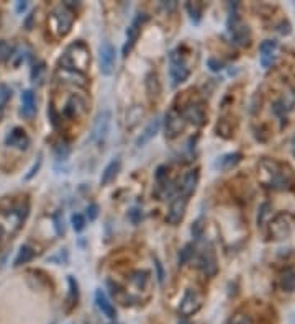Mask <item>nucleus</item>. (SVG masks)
I'll use <instances>...</instances> for the list:
<instances>
[{"label": "nucleus", "mask_w": 295, "mask_h": 324, "mask_svg": "<svg viewBox=\"0 0 295 324\" xmlns=\"http://www.w3.org/2000/svg\"><path fill=\"white\" fill-rule=\"evenodd\" d=\"M33 257H35V251L31 249L30 246L25 244V246L20 247L18 255H17V259H15V262H13V265H15V267H20V265L30 262V260L33 259Z\"/></svg>", "instance_id": "obj_25"}, {"label": "nucleus", "mask_w": 295, "mask_h": 324, "mask_svg": "<svg viewBox=\"0 0 295 324\" xmlns=\"http://www.w3.org/2000/svg\"><path fill=\"white\" fill-rule=\"evenodd\" d=\"M41 164H43V159H41V154L38 156V159H37V162L33 164V167H31L30 170H28V174L25 175V180H31L35 177V175L38 174V170H39V167H41Z\"/></svg>", "instance_id": "obj_35"}, {"label": "nucleus", "mask_w": 295, "mask_h": 324, "mask_svg": "<svg viewBox=\"0 0 295 324\" xmlns=\"http://www.w3.org/2000/svg\"><path fill=\"white\" fill-rule=\"evenodd\" d=\"M164 8L166 10H172V8H176V2H171V3H163Z\"/></svg>", "instance_id": "obj_47"}, {"label": "nucleus", "mask_w": 295, "mask_h": 324, "mask_svg": "<svg viewBox=\"0 0 295 324\" xmlns=\"http://www.w3.org/2000/svg\"><path fill=\"white\" fill-rule=\"evenodd\" d=\"M55 226H56V233L62 236L64 234V221L61 219V213H56L55 215Z\"/></svg>", "instance_id": "obj_43"}, {"label": "nucleus", "mask_w": 295, "mask_h": 324, "mask_svg": "<svg viewBox=\"0 0 295 324\" xmlns=\"http://www.w3.org/2000/svg\"><path fill=\"white\" fill-rule=\"evenodd\" d=\"M182 116H184L185 121H190V123H194L195 126H203L205 120H207L203 108L200 105H197V103H190V105H187L184 108V111H182Z\"/></svg>", "instance_id": "obj_14"}, {"label": "nucleus", "mask_w": 295, "mask_h": 324, "mask_svg": "<svg viewBox=\"0 0 295 324\" xmlns=\"http://www.w3.org/2000/svg\"><path fill=\"white\" fill-rule=\"evenodd\" d=\"M43 72H44V62H38V66L35 64L33 69H31V79H33L35 82H37V80L41 79Z\"/></svg>", "instance_id": "obj_36"}, {"label": "nucleus", "mask_w": 295, "mask_h": 324, "mask_svg": "<svg viewBox=\"0 0 295 324\" xmlns=\"http://www.w3.org/2000/svg\"><path fill=\"white\" fill-rule=\"evenodd\" d=\"M141 15H143V13H140V15L136 17V20L128 26V30H127V41H125V44H123V56H128V53L131 51L133 46H135L136 41H138V38H140Z\"/></svg>", "instance_id": "obj_12"}, {"label": "nucleus", "mask_w": 295, "mask_h": 324, "mask_svg": "<svg viewBox=\"0 0 295 324\" xmlns=\"http://www.w3.org/2000/svg\"><path fill=\"white\" fill-rule=\"evenodd\" d=\"M110 123H111V113L110 111L109 110L100 111V113L97 115L95 123H93V128H92V136H91L92 141H98V143L104 141L105 136L109 134Z\"/></svg>", "instance_id": "obj_10"}, {"label": "nucleus", "mask_w": 295, "mask_h": 324, "mask_svg": "<svg viewBox=\"0 0 295 324\" xmlns=\"http://www.w3.org/2000/svg\"><path fill=\"white\" fill-rule=\"evenodd\" d=\"M231 324H253V319L248 314H236L231 319Z\"/></svg>", "instance_id": "obj_39"}, {"label": "nucleus", "mask_w": 295, "mask_h": 324, "mask_svg": "<svg viewBox=\"0 0 295 324\" xmlns=\"http://www.w3.org/2000/svg\"><path fill=\"white\" fill-rule=\"evenodd\" d=\"M86 108H87L86 98L80 95H73L64 107V115L68 116V118H75L77 115H82L84 111H86Z\"/></svg>", "instance_id": "obj_15"}, {"label": "nucleus", "mask_w": 295, "mask_h": 324, "mask_svg": "<svg viewBox=\"0 0 295 324\" xmlns=\"http://www.w3.org/2000/svg\"><path fill=\"white\" fill-rule=\"evenodd\" d=\"M280 288L287 293H292L295 291V270L294 269H285L282 273H280Z\"/></svg>", "instance_id": "obj_22"}, {"label": "nucleus", "mask_w": 295, "mask_h": 324, "mask_svg": "<svg viewBox=\"0 0 295 324\" xmlns=\"http://www.w3.org/2000/svg\"><path fill=\"white\" fill-rule=\"evenodd\" d=\"M295 228V218L289 213H279L269 223V231L274 239H285L292 234Z\"/></svg>", "instance_id": "obj_4"}, {"label": "nucleus", "mask_w": 295, "mask_h": 324, "mask_svg": "<svg viewBox=\"0 0 295 324\" xmlns=\"http://www.w3.org/2000/svg\"><path fill=\"white\" fill-rule=\"evenodd\" d=\"M154 267H156V277H158V282L163 283L164 282V269H163V264L159 262L158 257H154Z\"/></svg>", "instance_id": "obj_41"}, {"label": "nucleus", "mask_w": 295, "mask_h": 324, "mask_svg": "<svg viewBox=\"0 0 295 324\" xmlns=\"http://www.w3.org/2000/svg\"><path fill=\"white\" fill-rule=\"evenodd\" d=\"M159 128H161V118H159V116H156V118H153V120L149 121V123H148V126L145 128V131H143L141 136L136 139V146L141 147V146H145L146 143H149L151 139H153L156 134H158Z\"/></svg>", "instance_id": "obj_19"}, {"label": "nucleus", "mask_w": 295, "mask_h": 324, "mask_svg": "<svg viewBox=\"0 0 295 324\" xmlns=\"http://www.w3.org/2000/svg\"><path fill=\"white\" fill-rule=\"evenodd\" d=\"M74 23V12L71 10L68 5H59L53 10L51 17H49V25L51 30L55 31L56 36H66L73 28Z\"/></svg>", "instance_id": "obj_3"}, {"label": "nucleus", "mask_w": 295, "mask_h": 324, "mask_svg": "<svg viewBox=\"0 0 295 324\" xmlns=\"http://www.w3.org/2000/svg\"><path fill=\"white\" fill-rule=\"evenodd\" d=\"M194 244H187L184 249L181 251V254H179V265H184L190 260V257L194 255Z\"/></svg>", "instance_id": "obj_30"}, {"label": "nucleus", "mask_w": 295, "mask_h": 324, "mask_svg": "<svg viewBox=\"0 0 295 324\" xmlns=\"http://www.w3.org/2000/svg\"><path fill=\"white\" fill-rule=\"evenodd\" d=\"M199 269L203 275L213 277L218 272V262L212 249H205L199 257Z\"/></svg>", "instance_id": "obj_11"}, {"label": "nucleus", "mask_w": 295, "mask_h": 324, "mask_svg": "<svg viewBox=\"0 0 295 324\" xmlns=\"http://www.w3.org/2000/svg\"><path fill=\"white\" fill-rule=\"evenodd\" d=\"M259 51H261V56H259V61H261L262 67H269L276 59V51H277V41L276 39H266V41L261 43L259 46Z\"/></svg>", "instance_id": "obj_13"}, {"label": "nucleus", "mask_w": 295, "mask_h": 324, "mask_svg": "<svg viewBox=\"0 0 295 324\" xmlns=\"http://www.w3.org/2000/svg\"><path fill=\"white\" fill-rule=\"evenodd\" d=\"M33 20H35V12H30L28 17H26V20H25V28L26 30L33 28Z\"/></svg>", "instance_id": "obj_45"}, {"label": "nucleus", "mask_w": 295, "mask_h": 324, "mask_svg": "<svg viewBox=\"0 0 295 324\" xmlns=\"http://www.w3.org/2000/svg\"><path fill=\"white\" fill-rule=\"evenodd\" d=\"M95 303H97V308L102 311V314H105V316L110 319H115V316H117V309H115V306L110 303L109 296H107L102 290L95 291Z\"/></svg>", "instance_id": "obj_20"}, {"label": "nucleus", "mask_w": 295, "mask_h": 324, "mask_svg": "<svg viewBox=\"0 0 295 324\" xmlns=\"http://www.w3.org/2000/svg\"><path fill=\"white\" fill-rule=\"evenodd\" d=\"M190 231H192V234H194V237H197V239H200V237H202V233H203L202 218H200V219H197V221H195L194 224H192Z\"/></svg>", "instance_id": "obj_37"}, {"label": "nucleus", "mask_w": 295, "mask_h": 324, "mask_svg": "<svg viewBox=\"0 0 295 324\" xmlns=\"http://www.w3.org/2000/svg\"><path fill=\"white\" fill-rule=\"evenodd\" d=\"M294 154H295V139H294Z\"/></svg>", "instance_id": "obj_49"}, {"label": "nucleus", "mask_w": 295, "mask_h": 324, "mask_svg": "<svg viewBox=\"0 0 295 324\" xmlns=\"http://www.w3.org/2000/svg\"><path fill=\"white\" fill-rule=\"evenodd\" d=\"M187 201H189V198L184 197V195H179L174 198L171 201V206H169V211L166 215V221L169 224H172V226H176L184 219V215H185V208H187Z\"/></svg>", "instance_id": "obj_9"}, {"label": "nucleus", "mask_w": 295, "mask_h": 324, "mask_svg": "<svg viewBox=\"0 0 295 324\" xmlns=\"http://www.w3.org/2000/svg\"><path fill=\"white\" fill-rule=\"evenodd\" d=\"M148 278H149V273H148L146 270H136V272L131 273L129 280H131V283H135L138 288H141V287L146 285Z\"/></svg>", "instance_id": "obj_27"}, {"label": "nucleus", "mask_w": 295, "mask_h": 324, "mask_svg": "<svg viewBox=\"0 0 295 324\" xmlns=\"http://www.w3.org/2000/svg\"><path fill=\"white\" fill-rule=\"evenodd\" d=\"M48 115H49V118H51L53 126H55V128H57V120H59V116H57L55 107H53L51 103H49V107H48Z\"/></svg>", "instance_id": "obj_44"}, {"label": "nucleus", "mask_w": 295, "mask_h": 324, "mask_svg": "<svg viewBox=\"0 0 295 324\" xmlns=\"http://www.w3.org/2000/svg\"><path fill=\"white\" fill-rule=\"evenodd\" d=\"M120 165H122V164H120L118 159H113L109 165H107V167L104 169V172H102V179H100L102 185H109L111 180L117 177V174H118V170H120Z\"/></svg>", "instance_id": "obj_23"}, {"label": "nucleus", "mask_w": 295, "mask_h": 324, "mask_svg": "<svg viewBox=\"0 0 295 324\" xmlns=\"http://www.w3.org/2000/svg\"><path fill=\"white\" fill-rule=\"evenodd\" d=\"M26 7H28V3H26V2H18V3H17V12L21 13Z\"/></svg>", "instance_id": "obj_46"}, {"label": "nucleus", "mask_w": 295, "mask_h": 324, "mask_svg": "<svg viewBox=\"0 0 295 324\" xmlns=\"http://www.w3.org/2000/svg\"><path fill=\"white\" fill-rule=\"evenodd\" d=\"M13 56V46L7 41H0V61H7Z\"/></svg>", "instance_id": "obj_31"}, {"label": "nucleus", "mask_w": 295, "mask_h": 324, "mask_svg": "<svg viewBox=\"0 0 295 324\" xmlns=\"http://www.w3.org/2000/svg\"><path fill=\"white\" fill-rule=\"evenodd\" d=\"M197 183H199V170H190V172L185 174L184 180H182V185H181V195H184L189 198L192 193L195 192Z\"/></svg>", "instance_id": "obj_21"}, {"label": "nucleus", "mask_w": 295, "mask_h": 324, "mask_svg": "<svg viewBox=\"0 0 295 324\" xmlns=\"http://www.w3.org/2000/svg\"><path fill=\"white\" fill-rule=\"evenodd\" d=\"M20 113L23 115L25 118H31V116L37 113V100H35L33 90H23V93H21Z\"/></svg>", "instance_id": "obj_17"}, {"label": "nucleus", "mask_w": 295, "mask_h": 324, "mask_svg": "<svg viewBox=\"0 0 295 324\" xmlns=\"http://www.w3.org/2000/svg\"><path fill=\"white\" fill-rule=\"evenodd\" d=\"M128 216H129V221H131L133 224L141 223V219H143V210H141V208H138V206H135V208L129 210Z\"/></svg>", "instance_id": "obj_34"}, {"label": "nucleus", "mask_w": 295, "mask_h": 324, "mask_svg": "<svg viewBox=\"0 0 295 324\" xmlns=\"http://www.w3.org/2000/svg\"><path fill=\"white\" fill-rule=\"evenodd\" d=\"M71 224H73L75 233H80L84 228H86V216L80 215V213H74L73 216H71Z\"/></svg>", "instance_id": "obj_29"}, {"label": "nucleus", "mask_w": 295, "mask_h": 324, "mask_svg": "<svg viewBox=\"0 0 295 324\" xmlns=\"http://www.w3.org/2000/svg\"><path fill=\"white\" fill-rule=\"evenodd\" d=\"M10 97H12L10 87H8V85H5V84H0V108L5 105Z\"/></svg>", "instance_id": "obj_33"}, {"label": "nucleus", "mask_w": 295, "mask_h": 324, "mask_svg": "<svg viewBox=\"0 0 295 324\" xmlns=\"http://www.w3.org/2000/svg\"><path fill=\"white\" fill-rule=\"evenodd\" d=\"M259 170H261V182L269 188L289 190L295 185L294 170L285 164L272 159H262L259 164Z\"/></svg>", "instance_id": "obj_1"}, {"label": "nucleus", "mask_w": 295, "mask_h": 324, "mask_svg": "<svg viewBox=\"0 0 295 324\" xmlns=\"http://www.w3.org/2000/svg\"><path fill=\"white\" fill-rule=\"evenodd\" d=\"M5 144L7 146H15L18 149H26L30 144V138L26 136L21 128H13L12 133L5 138Z\"/></svg>", "instance_id": "obj_18"}, {"label": "nucleus", "mask_w": 295, "mask_h": 324, "mask_svg": "<svg viewBox=\"0 0 295 324\" xmlns=\"http://www.w3.org/2000/svg\"><path fill=\"white\" fill-rule=\"evenodd\" d=\"M207 66L210 67V71H213V72H220L223 69V62L215 59V57H210V59L207 61Z\"/></svg>", "instance_id": "obj_42"}, {"label": "nucleus", "mask_w": 295, "mask_h": 324, "mask_svg": "<svg viewBox=\"0 0 295 324\" xmlns=\"http://www.w3.org/2000/svg\"><path fill=\"white\" fill-rule=\"evenodd\" d=\"M169 75H171L172 87H177L182 82H185L190 75L189 67H187L184 59L181 57V54H177L176 51L169 54Z\"/></svg>", "instance_id": "obj_5"}, {"label": "nucleus", "mask_w": 295, "mask_h": 324, "mask_svg": "<svg viewBox=\"0 0 295 324\" xmlns=\"http://www.w3.org/2000/svg\"><path fill=\"white\" fill-rule=\"evenodd\" d=\"M117 61V51L110 41H104L98 46V62H100V72L104 75H111Z\"/></svg>", "instance_id": "obj_7"}, {"label": "nucleus", "mask_w": 295, "mask_h": 324, "mask_svg": "<svg viewBox=\"0 0 295 324\" xmlns=\"http://www.w3.org/2000/svg\"><path fill=\"white\" fill-rule=\"evenodd\" d=\"M57 77L61 79V82H66V84H73V85H77V87H86L87 82H86V75L80 74V72H75V71H69V69H62L59 67L57 69Z\"/></svg>", "instance_id": "obj_16"}, {"label": "nucleus", "mask_w": 295, "mask_h": 324, "mask_svg": "<svg viewBox=\"0 0 295 324\" xmlns=\"http://www.w3.org/2000/svg\"><path fill=\"white\" fill-rule=\"evenodd\" d=\"M98 216V205L97 203H91L87 206V218L89 221H95Z\"/></svg>", "instance_id": "obj_38"}, {"label": "nucleus", "mask_w": 295, "mask_h": 324, "mask_svg": "<svg viewBox=\"0 0 295 324\" xmlns=\"http://www.w3.org/2000/svg\"><path fill=\"white\" fill-rule=\"evenodd\" d=\"M2 236H3V228L0 226V239H2Z\"/></svg>", "instance_id": "obj_48"}, {"label": "nucleus", "mask_w": 295, "mask_h": 324, "mask_svg": "<svg viewBox=\"0 0 295 324\" xmlns=\"http://www.w3.org/2000/svg\"><path fill=\"white\" fill-rule=\"evenodd\" d=\"M59 64L62 69L75 71L82 74L91 64V51H89L87 44L82 41H75L66 48L64 54H62Z\"/></svg>", "instance_id": "obj_2"}, {"label": "nucleus", "mask_w": 295, "mask_h": 324, "mask_svg": "<svg viewBox=\"0 0 295 324\" xmlns=\"http://www.w3.org/2000/svg\"><path fill=\"white\" fill-rule=\"evenodd\" d=\"M187 121L184 120L181 111L177 108H171L167 111L166 116H164V131H166V138L167 139H174L177 138L179 134L185 129Z\"/></svg>", "instance_id": "obj_6"}, {"label": "nucleus", "mask_w": 295, "mask_h": 324, "mask_svg": "<svg viewBox=\"0 0 295 324\" xmlns=\"http://www.w3.org/2000/svg\"><path fill=\"white\" fill-rule=\"evenodd\" d=\"M230 31H233V38L238 44H246L249 43V28L248 26H235Z\"/></svg>", "instance_id": "obj_26"}, {"label": "nucleus", "mask_w": 295, "mask_h": 324, "mask_svg": "<svg viewBox=\"0 0 295 324\" xmlns=\"http://www.w3.org/2000/svg\"><path fill=\"white\" fill-rule=\"evenodd\" d=\"M68 283H69V293H71V300H75L77 298V295H79V291H77V282L74 280V277H68Z\"/></svg>", "instance_id": "obj_40"}, {"label": "nucleus", "mask_w": 295, "mask_h": 324, "mask_svg": "<svg viewBox=\"0 0 295 324\" xmlns=\"http://www.w3.org/2000/svg\"><path fill=\"white\" fill-rule=\"evenodd\" d=\"M185 8H187V12H189V15H190V20L194 21V23H199L200 21V8H199V5L197 3H192V2H189L185 5Z\"/></svg>", "instance_id": "obj_32"}, {"label": "nucleus", "mask_w": 295, "mask_h": 324, "mask_svg": "<svg viewBox=\"0 0 295 324\" xmlns=\"http://www.w3.org/2000/svg\"><path fill=\"white\" fill-rule=\"evenodd\" d=\"M200 308H202V295L195 288H187L181 300V305H179V313L182 316H190V314H195Z\"/></svg>", "instance_id": "obj_8"}, {"label": "nucleus", "mask_w": 295, "mask_h": 324, "mask_svg": "<svg viewBox=\"0 0 295 324\" xmlns=\"http://www.w3.org/2000/svg\"><path fill=\"white\" fill-rule=\"evenodd\" d=\"M55 154H56V159H57V161H66V159L69 157V154H71L69 144L66 143V141L57 143L56 147H55Z\"/></svg>", "instance_id": "obj_28"}, {"label": "nucleus", "mask_w": 295, "mask_h": 324, "mask_svg": "<svg viewBox=\"0 0 295 324\" xmlns=\"http://www.w3.org/2000/svg\"><path fill=\"white\" fill-rule=\"evenodd\" d=\"M240 161H241V152H230V154H225L218 159L217 167H220L221 170H230L233 169Z\"/></svg>", "instance_id": "obj_24"}]
</instances>
